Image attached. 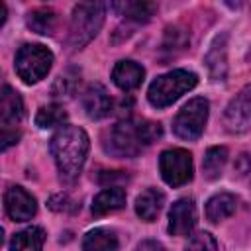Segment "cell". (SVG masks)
Returning <instances> with one entry per match:
<instances>
[{
    "instance_id": "obj_23",
    "label": "cell",
    "mask_w": 251,
    "mask_h": 251,
    "mask_svg": "<svg viewBox=\"0 0 251 251\" xmlns=\"http://www.w3.org/2000/svg\"><path fill=\"white\" fill-rule=\"evenodd\" d=\"M67 120V110L59 104H49V106H41L35 114V124L37 127L41 129H47V127H57V126H63Z\"/></svg>"
},
{
    "instance_id": "obj_19",
    "label": "cell",
    "mask_w": 251,
    "mask_h": 251,
    "mask_svg": "<svg viewBox=\"0 0 251 251\" xmlns=\"http://www.w3.org/2000/svg\"><path fill=\"white\" fill-rule=\"evenodd\" d=\"M118 245H120L118 235L112 229H106V227L90 229L82 239V249L84 251H116Z\"/></svg>"
},
{
    "instance_id": "obj_6",
    "label": "cell",
    "mask_w": 251,
    "mask_h": 251,
    "mask_svg": "<svg viewBox=\"0 0 251 251\" xmlns=\"http://www.w3.org/2000/svg\"><path fill=\"white\" fill-rule=\"evenodd\" d=\"M208 110H210V104L206 98L196 96L188 100L173 120V133L186 141L198 139L208 122Z\"/></svg>"
},
{
    "instance_id": "obj_21",
    "label": "cell",
    "mask_w": 251,
    "mask_h": 251,
    "mask_svg": "<svg viewBox=\"0 0 251 251\" xmlns=\"http://www.w3.org/2000/svg\"><path fill=\"white\" fill-rule=\"evenodd\" d=\"M27 25L39 35H51L57 25V14L51 8H35L27 14Z\"/></svg>"
},
{
    "instance_id": "obj_1",
    "label": "cell",
    "mask_w": 251,
    "mask_h": 251,
    "mask_svg": "<svg viewBox=\"0 0 251 251\" xmlns=\"http://www.w3.org/2000/svg\"><path fill=\"white\" fill-rule=\"evenodd\" d=\"M49 149L55 159L61 180L73 184L80 176L90 149V139L86 131L78 126H61L53 133Z\"/></svg>"
},
{
    "instance_id": "obj_16",
    "label": "cell",
    "mask_w": 251,
    "mask_h": 251,
    "mask_svg": "<svg viewBox=\"0 0 251 251\" xmlns=\"http://www.w3.org/2000/svg\"><path fill=\"white\" fill-rule=\"evenodd\" d=\"M112 8L120 16H124L126 20H131V22H137V24L149 22L155 16V12H157V4L155 2H139V0L116 2V4H112Z\"/></svg>"
},
{
    "instance_id": "obj_8",
    "label": "cell",
    "mask_w": 251,
    "mask_h": 251,
    "mask_svg": "<svg viewBox=\"0 0 251 251\" xmlns=\"http://www.w3.org/2000/svg\"><path fill=\"white\" fill-rule=\"evenodd\" d=\"M159 171H161L163 180L169 186H173V188L182 186L192 180V173H194L192 155L180 147L167 149L159 157Z\"/></svg>"
},
{
    "instance_id": "obj_15",
    "label": "cell",
    "mask_w": 251,
    "mask_h": 251,
    "mask_svg": "<svg viewBox=\"0 0 251 251\" xmlns=\"http://www.w3.org/2000/svg\"><path fill=\"white\" fill-rule=\"evenodd\" d=\"M165 204V194L157 188L143 190L135 200V212L143 222H155Z\"/></svg>"
},
{
    "instance_id": "obj_24",
    "label": "cell",
    "mask_w": 251,
    "mask_h": 251,
    "mask_svg": "<svg viewBox=\"0 0 251 251\" xmlns=\"http://www.w3.org/2000/svg\"><path fill=\"white\" fill-rule=\"evenodd\" d=\"M78 76H80V73H78L76 69H67V71L61 73V75L57 76V80L53 82L51 94H53L55 98H69V96H73L75 90H76V86H78V80H80Z\"/></svg>"
},
{
    "instance_id": "obj_20",
    "label": "cell",
    "mask_w": 251,
    "mask_h": 251,
    "mask_svg": "<svg viewBox=\"0 0 251 251\" xmlns=\"http://www.w3.org/2000/svg\"><path fill=\"white\" fill-rule=\"evenodd\" d=\"M206 65L210 69V75L214 80H224L227 71V59H226V37H216L210 51L206 53Z\"/></svg>"
},
{
    "instance_id": "obj_17",
    "label": "cell",
    "mask_w": 251,
    "mask_h": 251,
    "mask_svg": "<svg viewBox=\"0 0 251 251\" xmlns=\"http://www.w3.org/2000/svg\"><path fill=\"white\" fill-rule=\"evenodd\" d=\"M45 243V231L43 227L31 226L22 231H18L10 241V251H43Z\"/></svg>"
},
{
    "instance_id": "obj_26",
    "label": "cell",
    "mask_w": 251,
    "mask_h": 251,
    "mask_svg": "<svg viewBox=\"0 0 251 251\" xmlns=\"http://www.w3.org/2000/svg\"><path fill=\"white\" fill-rule=\"evenodd\" d=\"M69 206H71L73 210L78 208V204H75L67 194H55V196L49 200V208H51V210H57V212H67Z\"/></svg>"
},
{
    "instance_id": "obj_11",
    "label": "cell",
    "mask_w": 251,
    "mask_h": 251,
    "mask_svg": "<svg viewBox=\"0 0 251 251\" xmlns=\"http://www.w3.org/2000/svg\"><path fill=\"white\" fill-rule=\"evenodd\" d=\"M198 216H196V206L192 198H178L169 212V231L171 235L184 237L190 235L192 229L196 227Z\"/></svg>"
},
{
    "instance_id": "obj_18",
    "label": "cell",
    "mask_w": 251,
    "mask_h": 251,
    "mask_svg": "<svg viewBox=\"0 0 251 251\" xmlns=\"http://www.w3.org/2000/svg\"><path fill=\"white\" fill-rule=\"evenodd\" d=\"M237 198L229 192H218L206 202V218L210 222H222L235 212Z\"/></svg>"
},
{
    "instance_id": "obj_13",
    "label": "cell",
    "mask_w": 251,
    "mask_h": 251,
    "mask_svg": "<svg viewBox=\"0 0 251 251\" xmlns=\"http://www.w3.org/2000/svg\"><path fill=\"white\" fill-rule=\"evenodd\" d=\"M145 71L141 65H137L135 61H118L116 67L112 69V80L120 90H135L141 82H143Z\"/></svg>"
},
{
    "instance_id": "obj_27",
    "label": "cell",
    "mask_w": 251,
    "mask_h": 251,
    "mask_svg": "<svg viewBox=\"0 0 251 251\" xmlns=\"http://www.w3.org/2000/svg\"><path fill=\"white\" fill-rule=\"evenodd\" d=\"M139 251H169L161 241H155V239H145L139 243Z\"/></svg>"
},
{
    "instance_id": "obj_12",
    "label": "cell",
    "mask_w": 251,
    "mask_h": 251,
    "mask_svg": "<svg viewBox=\"0 0 251 251\" xmlns=\"http://www.w3.org/2000/svg\"><path fill=\"white\" fill-rule=\"evenodd\" d=\"M82 108L90 120H104L112 112V98L104 84L92 82L82 92Z\"/></svg>"
},
{
    "instance_id": "obj_25",
    "label": "cell",
    "mask_w": 251,
    "mask_h": 251,
    "mask_svg": "<svg viewBox=\"0 0 251 251\" xmlns=\"http://www.w3.org/2000/svg\"><path fill=\"white\" fill-rule=\"evenodd\" d=\"M184 251H218V241L208 231H198L190 235Z\"/></svg>"
},
{
    "instance_id": "obj_2",
    "label": "cell",
    "mask_w": 251,
    "mask_h": 251,
    "mask_svg": "<svg viewBox=\"0 0 251 251\" xmlns=\"http://www.w3.org/2000/svg\"><path fill=\"white\" fill-rule=\"evenodd\" d=\"M161 124L149 120H122L104 139V149L114 157H135L161 137Z\"/></svg>"
},
{
    "instance_id": "obj_22",
    "label": "cell",
    "mask_w": 251,
    "mask_h": 251,
    "mask_svg": "<svg viewBox=\"0 0 251 251\" xmlns=\"http://www.w3.org/2000/svg\"><path fill=\"white\" fill-rule=\"evenodd\" d=\"M226 163H227V149L220 147V145L210 147L204 155V161H202V169H204L206 178H210V180L218 178L222 175Z\"/></svg>"
},
{
    "instance_id": "obj_10",
    "label": "cell",
    "mask_w": 251,
    "mask_h": 251,
    "mask_svg": "<svg viewBox=\"0 0 251 251\" xmlns=\"http://www.w3.org/2000/svg\"><path fill=\"white\" fill-rule=\"evenodd\" d=\"M4 208L10 220L14 222H27L37 212L35 198L22 186H10L4 194Z\"/></svg>"
},
{
    "instance_id": "obj_3",
    "label": "cell",
    "mask_w": 251,
    "mask_h": 251,
    "mask_svg": "<svg viewBox=\"0 0 251 251\" xmlns=\"http://www.w3.org/2000/svg\"><path fill=\"white\" fill-rule=\"evenodd\" d=\"M104 14H106V4L102 2L76 4L71 16V27H69V39H67L69 47L82 49L86 43H90L104 24Z\"/></svg>"
},
{
    "instance_id": "obj_5",
    "label": "cell",
    "mask_w": 251,
    "mask_h": 251,
    "mask_svg": "<svg viewBox=\"0 0 251 251\" xmlns=\"http://www.w3.org/2000/svg\"><path fill=\"white\" fill-rule=\"evenodd\" d=\"M53 65V53L39 43H25L18 49L14 69L25 84H35L49 73Z\"/></svg>"
},
{
    "instance_id": "obj_4",
    "label": "cell",
    "mask_w": 251,
    "mask_h": 251,
    "mask_svg": "<svg viewBox=\"0 0 251 251\" xmlns=\"http://www.w3.org/2000/svg\"><path fill=\"white\" fill-rule=\"evenodd\" d=\"M198 84V76L192 71L186 69H175L169 71L161 76H157L149 90H147V100L155 108H167L175 100H178L182 94L192 90Z\"/></svg>"
},
{
    "instance_id": "obj_14",
    "label": "cell",
    "mask_w": 251,
    "mask_h": 251,
    "mask_svg": "<svg viewBox=\"0 0 251 251\" xmlns=\"http://www.w3.org/2000/svg\"><path fill=\"white\" fill-rule=\"evenodd\" d=\"M126 206V190L124 188H106L98 192L92 200V214L94 216H106L112 212H118Z\"/></svg>"
},
{
    "instance_id": "obj_7",
    "label": "cell",
    "mask_w": 251,
    "mask_h": 251,
    "mask_svg": "<svg viewBox=\"0 0 251 251\" xmlns=\"http://www.w3.org/2000/svg\"><path fill=\"white\" fill-rule=\"evenodd\" d=\"M24 118V102L20 98V94L4 84L2 88V96H0V122H2V149L6 151L10 145L18 143L20 139V131L18 126Z\"/></svg>"
},
{
    "instance_id": "obj_9",
    "label": "cell",
    "mask_w": 251,
    "mask_h": 251,
    "mask_svg": "<svg viewBox=\"0 0 251 251\" xmlns=\"http://www.w3.org/2000/svg\"><path fill=\"white\" fill-rule=\"evenodd\" d=\"M224 126L229 133H243L251 129V84L243 86L226 106Z\"/></svg>"
}]
</instances>
